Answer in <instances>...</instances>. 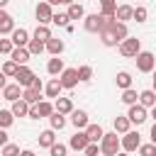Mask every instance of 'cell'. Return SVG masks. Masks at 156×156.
<instances>
[{
	"mask_svg": "<svg viewBox=\"0 0 156 156\" xmlns=\"http://www.w3.org/2000/svg\"><path fill=\"white\" fill-rule=\"evenodd\" d=\"M112 22H115V17H107V15H100V12H93V15H85V17H83V27H85V32H90V34H100V32L107 29Z\"/></svg>",
	"mask_w": 156,
	"mask_h": 156,
	"instance_id": "cell-1",
	"label": "cell"
},
{
	"mask_svg": "<svg viewBox=\"0 0 156 156\" xmlns=\"http://www.w3.org/2000/svg\"><path fill=\"white\" fill-rule=\"evenodd\" d=\"M119 151H122V136H117V132H105V136L100 139V154L117 156Z\"/></svg>",
	"mask_w": 156,
	"mask_h": 156,
	"instance_id": "cell-2",
	"label": "cell"
},
{
	"mask_svg": "<svg viewBox=\"0 0 156 156\" xmlns=\"http://www.w3.org/2000/svg\"><path fill=\"white\" fill-rule=\"evenodd\" d=\"M134 61H136V71L139 73H154V68H156V56L151 51H139L134 56Z\"/></svg>",
	"mask_w": 156,
	"mask_h": 156,
	"instance_id": "cell-3",
	"label": "cell"
},
{
	"mask_svg": "<svg viewBox=\"0 0 156 156\" xmlns=\"http://www.w3.org/2000/svg\"><path fill=\"white\" fill-rule=\"evenodd\" d=\"M139 51H141V41L136 37H127L124 41H119V54L124 58H134Z\"/></svg>",
	"mask_w": 156,
	"mask_h": 156,
	"instance_id": "cell-4",
	"label": "cell"
},
{
	"mask_svg": "<svg viewBox=\"0 0 156 156\" xmlns=\"http://www.w3.org/2000/svg\"><path fill=\"white\" fill-rule=\"evenodd\" d=\"M34 15H37V22H39V24H51V17H54V5H51V2H46V0H39V2H37Z\"/></svg>",
	"mask_w": 156,
	"mask_h": 156,
	"instance_id": "cell-5",
	"label": "cell"
},
{
	"mask_svg": "<svg viewBox=\"0 0 156 156\" xmlns=\"http://www.w3.org/2000/svg\"><path fill=\"white\" fill-rule=\"evenodd\" d=\"M54 112V102H49V100H39L37 105H32L29 107V119H41V117H49Z\"/></svg>",
	"mask_w": 156,
	"mask_h": 156,
	"instance_id": "cell-6",
	"label": "cell"
},
{
	"mask_svg": "<svg viewBox=\"0 0 156 156\" xmlns=\"http://www.w3.org/2000/svg\"><path fill=\"white\" fill-rule=\"evenodd\" d=\"M127 117H129V122L132 124H144L146 119H149V110L141 105V102H136V105H129V112H127Z\"/></svg>",
	"mask_w": 156,
	"mask_h": 156,
	"instance_id": "cell-7",
	"label": "cell"
},
{
	"mask_svg": "<svg viewBox=\"0 0 156 156\" xmlns=\"http://www.w3.org/2000/svg\"><path fill=\"white\" fill-rule=\"evenodd\" d=\"M139 146H141V134H139V132L129 129L127 134H122V151L132 154V151H136Z\"/></svg>",
	"mask_w": 156,
	"mask_h": 156,
	"instance_id": "cell-8",
	"label": "cell"
},
{
	"mask_svg": "<svg viewBox=\"0 0 156 156\" xmlns=\"http://www.w3.org/2000/svg\"><path fill=\"white\" fill-rule=\"evenodd\" d=\"M58 80H61V85H63V90H73L80 80H78V68H63V73L58 76Z\"/></svg>",
	"mask_w": 156,
	"mask_h": 156,
	"instance_id": "cell-9",
	"label": "cell"
},
{
	"mask_svg": "<svg viewBox=\"0 0 156 156\" xmlns=\"http://www.w3.org/2000/svg\"><path fill=\"white\" fill-rule=\"evenodd\" d=\"M90 144V139H88V134H85V129H78L73 136H71V141H68V149H73V151H85V146Z\"/></svg>",
	"mask_w": 156,
	"mask_h": 156,
	"instance_id": "cell-10",
	"label": "cell"
},
{
	"mask_svg": "<svg viewBox=\"0 0 156 156\" xmlns=\"http://www.w3.org/2000/svg\"><path fill=\"white\" fill-rule=\"evenodd\" d=\"M32 80H34V71H32L29 66H20V71H17V76H15V83H20L22 88H29Z\"/></svg>",
	"mask_w": 156,
	"mask_h": 156,
	"instance_id": "cell-11",
	"label": "cell"
},
{
	"mask_svg": "<svg viewBox=\"0 0 156 156\" xmlns=\"http://www.w3.org/2000/svg\"><path fill=\"white\" fill-rule=\"evenodd\" d=\"M12 32H15V20L5 7H0V34H12Z\"/></svg>",
	"mask_w": 156,
	"mask_h": 156,
	"instance_id": "cell-12",
	"label": "cell"
},
{
	"mask_svg": "<svg viewBox=\"0 0 156 156\" xmlns=\"http://www.w3.org/2000/svg\"><path fill=\"white\" fill-rule=\"evenodd\" d=\"M10 58H12L15 63H20V66H27V61L32 58V51H29L27 46H15L12 54H10Z\"/></svg>",
	"mask_w": 156,
	"mask_h": 156,
	"instance_id": "cell-13",
	"label": "cell"
},
{
	"mask_svg": "<svg viewBox=\"0 0 156 156\" xmlns=\"http://www.w3.org/2000/svg\"><path fill=\"white\" fill-rule=\"evenodd\" d=\"M22 90H24V88H22L20 83H7V85L2 88V98L10 100V102H15V100L22 98Z\"/></svg>",
	"mask_w": 156,
	"mask_h": 156,
	"instance_id": "cell-14",
	"label": "cell"
},
{
	"mask_svg": "<svg viewBox=\"0 0 156 156\" xmlns=\"http://www.w3.org/2000/svg\"><path fill=\"white\" fill-rule=\"evenodd\" d=\"M61 90H63V85H61L58 76H56V78H51V80H49V83L44 85V93H46V98H51V100L61 98Z\"/></svg>",
	"mask_w": 156,
	"mask_h": 156,
	"instance_id": "cell-15",
	"label": "cell"
},
{
	"mask_svg": "<svg viewBox=\"0 0 156 156\" xmlns=\"http://www.w3.org/2000/svg\"><path fill=\"white\" fill-rule=\"evenodd\" d=\"M10 39H12V44H15V46H27L32 37H29V32H27L24 27H20V29L15 27V32L10 34Z\"/></svg>",
	"mask_w": 156,
	"mask_h": 156,
	"instance_id": "cell-16",
	"label": "cell"
},
{
	"mask_svg": "<svg viewBox=\"0 0 156 156\" xmlns=\"http://www.w3.org/2000/svg\"><path fill=\"white\" fill-rule=\"evenodd\" d=\"M71 124L76 127V129H85L90 122H88V112L85 110H73L71 112Z\"/></svg>",
	"mask_w": 156,
	"mask_h": 156,
	"instance_id": "cell-17",
	"label": "cell"
},
{
	"mask_svg": "<svg viewBox=\"0 0 156 156\" xmlns=\"http://www.w3.org/2000/svg\"><path fill=\"white\" fill-rule=\"evenodd\" d=\"M112 127H115V132H117V134H127V132L132 129V122H129V117H127V115H117V117L112 119Z\"/></svg>",
	"mask_w": 156,
	"mask_h": 156,
	"instance_id": "cell-18",
	"label": "cell"
},
{
	"mask_svg": "<svg viewBox=\"0 0 156 156\" xmlns=\"http://www.w3.org/2000/svg\"><path fill=\"white\" fill-rule=\"evenodd\" d=\"M98 37H100V44H102V46H119L117 37H115V32H112V24H110L107 29H102Z\"/></svg>",
	"mask_w": 156,
	"mask_h": 156,
	"instance_id": "cell-19",
	"label": "cell"
},
{
	"mask_svg": "<svg viewBox=\"0 0 156 156\" xmlns=\"http://www.w3.org/2000/svg\"><path fill=\"white\" fill-rule=\"evenodd\" d=\"M54 110H56V112H61V115H71L76 107H73L71 98H56V100H54Z\"/></svg>",
	"mask_w": 156,
	"mask_h": 156,
	"instance_id": "cell-20",
	"label": "cell"
},
{
	"mask_svg": "<svg viewBox=\"0 0 156 156\" xmlns=\"http://www.w3.org/2000/svg\"><path fill=\"white\" fill-rule=\"evenodd\" d=\"M29 107H32V105H29L24 98H20V100H15V102H12V107H10V110H12V115H15V117H27V115H29Z\"/></svg>",
	"mask_w": 156,
	"mask_h": 156,
	"instance_id": "cell-21",
	"label": "cell"
},
{
	"mask_svg": "<svg viewBox=\"0 0 156 156\" xmlns=\"http://www.w3.org/2000/svg\"><path fill=\"white\" fill-rule=\"evenodd\" d=\"M132 17H134V7L132 5H117V12H115L117 22H129Z\"/></svg>",
	"mask_w": 156,
	"mask_h": 156,
	"instance_id": "cell-22",
	"label": "cell"
},
{
	"mask_svg": "<svg viewBox=\"0 0 156 156\" xmlns=\"http://www.w3.org/2000/svg\"><path fill=\"white\" fill-rule=\"evenodd\" d=\"M63 49H66L63 39H56V37H51V39L46 41V51H49L51 56H61V54H63Z\"/></svg>",
	"mask_w": 156,
	"mask_h": 156,
	"instance_id": "cell-23",
	"label": "cell"
},
{
	"mask_svg": "<svg viewBox=\"0 0 156 156\" xmlns=\"http://www.w3.org/2000/svg\"><path fill=\"white\" fill-rule=\"evenodd\" d=\"M63 58H58V56H54V58H49V63H46V73L49 76H61L63 73Z\"/></svg>",
	"mask_w": 156,
	"mask_h": 156,
	"instance_id": "cell-24",
	"label": "cell"
},
{
	"mask_svg": "<svg viewBox=\"0 0 156 156\" xmlns=\"http://www.w3.org/2000/svg\"><path fill=\"white\" fill-rule=\"evenodd\" d=\"M139 102H141L146 110H151V107L156 105V90H154V88H149V90H141V93H139Z\"/></svg>",
	"mask_w": 156,
	"mask_h": 156,
	"instance_id": "cell-25",
	"label": "cell"
},
{
	"mask_svg": "<svg viewBox=\"0 0 156 156\" xmlns=\"http://www.w3.org/2000/svg\"><path fill=\"white\" fill-rule=\"evenodd\" d=\"M54 34H51V29H49V24H37V29H34V34H32V39H39V41H49Z\"/></svg>",
	"mask_w": 156,
	"mask_h": 156,
	"instance_id": "cell-26",
	"label": "cell"
},
{
	"mask_svg": "<svg viewBox=\"0 0 156 156\" xmlns=\"http://www.w3.org/2000/svg\"><path fill=\"white\" fill-rule=\"evenodd\" d=\"M115 83H117V88H122V90L132 88V73H129V71H117Z\"/></svg>",
	"mask_w": 156,
	"mask_h": 156,
	"instance_id": "cell-27",
	"label": "cell"
},
{
	"mask_svg": "<svg viewBox=\"0 0 156 156\" xmlns=\"http://www.w3.org/2000/svg\"><path fill=\"white\" fill-rule=\"evenodd\" d=\"M51 144H56V129H44V132L39 134V146L49 149Z\"/></svg>",
	"mask_w": 156,
	"mask_h": 156,
	"instance_id": "cell-28",
	"label": "cell"
},
{
	"mask_svg": "<svg viewBox=\"0 0 156 156\" xmlns=\"http://www.w3.org/2000/svg\"><path fill=\"white\" fill-rule=\"evenodd\" d=\"M49 124H51V129H56V132L63 129V127H66V115H61V112L54 110V112L49 115Z\"/></svg>",
	"mask_w": 156,
	"mask_h": 156,
	"instance_id": "cell-29",
	"label": "cell"
},
{
	"mask_svg": "<svg viewBox=\"0 0 156 156\" xmlns=\"http://www.w3.org/2000/svg\"><path fill=\"white\" fill-rule=\"evenodd\" d=\"M85 134H88L90 141H98V144H100V139L105 136V132H102L100 124H88V127H85Z\"/></svg>",
	"mask_w": 156,
	"mask_h": 156,
	"instance_id": "cell-30",
	"label": "cell"
},
{
	"mask_svg": "<svg viewBox=\"0 0 156 156\" xmlns=\"http://www.w3.org/2000/svg\"><path fill=\"white\" fill-rule=\"evenodd\" d=\"M112 32H115V37H117V41H124L127 37H129V32H127V22H112Z\"/></svg>",
	"mask_w": 156,
	"mask_h": 156,
	"instance_id": "cell-31",
	"label": "cell"
},
{
	"mask_svg": "<svg viewBox=\"0 0 156 156\" xmlns=\"http://www.w3.org/2000/svg\"><path fill=\"white\" fill-rule=\"evenodd\" d=\"M22 98H24L29 105H37V102L41 100V90H37V88H24V90H22Z\"/></svg>",
	"mask_w": 156,
	"mask_h": 156,
	"instance_id": "cell-32",
	"label": "cell"
},
{
	"mask_svg": "<svg viewBox=\"0 0 156 156\" xmlns=\"http://www.w3.org/2000/svg\"><path fill=\"white\" fill-rule=\"evenodd\" d=\"M115 12H117V0H100V15L115 17Z\"/></svg>",
	"mask_w": 156,
	"mask_h": 156,
	"instance_id": "cell-33",
	"label": "cell"
},
{
	"mask_svg": "<svg viewBox=\"0 0 156 156\" xmlns=\"http://www.w3.org/2000/svg\"><path fill=\"white\" fill-rule=\"evenodd\" d=\"M66 12H68V17H71V20H83V17H85V10H83V5H80V2H71Z\"/></svg>",
	"mask_w": 156,
	"mask_h": 156,
	"instance_id": "cell-34",
	"label": "cell"
},
{
	"mask_svg": "<svg viewBox=\"0 0 156 156\" xmlns=\"http://www.w3.org/2000/svg\"><path fill=\"white\" fill-rule=\"evenodd\" d=\"M124 105H136L139 102V93L134 90V88H127V90H122V98H119Z\"/></svg>",
	"mask_w": 156,
	"mask_h": 156,
	"instance_id": "cell-35",
	"label": "cell"
},
{
	"mask_svg": "<svg viewBox=\"0 0 156 156\" xmlns=\"http://www.w3.org/2000/svg\"><path fill=\"white\" fill-rule=\"evenodd\" d=\"M0 71H2L7 78H15V76H17V71H20V63H15L12 58H7V61L2 63V68H0Z\"/></svg>",
	"mask_w": 156,
	"mask_h": 156,
	"instance_id": "cell-36",
	"label": "cell"
},
{
	"mask_svg": "<svg viewBox=\"0 0 156 156\" xmlns=\"http://www.w3.org/2000/svg\"><path fill=\"white\" fill-rule=\"evenodd\" d=\"M27 49L32 51V56H39V54H44V51H46V44H44V41H39V39H29Z\"/></svg>",
	"mask_w": 156,
	"mask_h": 156,
	"instance_id": "cell-37",
	"label": "cell"
},
{
	"mask_svg": "<svg viewBox=\"0 0 156 156\" xmlns=\"http://www.w3.org/2000/svg\"><path fill=\"white\" fill-rule=\"evenodd\" d=\"M12 122H15V115H12V110H0V129H7V127H12Z\"/></svg>",
	"mask_w": 156,
	"mask_h": 156,
	"instance_id": "cell-38",
	"label": "cell"
},
{
	"mask_svg": "<svg viewBox=\"0 0 156 156\" xmlns=\"http://www.w3.org/2000/svg\"><path fill=\"white\" fill-rule=\"evenodd\" d=\"M51 22L58 24V27H68V24H71V17H68V12H54Z\"/></svg>",
	"mask_w": 156,
	"mask_h": 156,
	"instance_id": "cell-39",
	"label": "cell"
},
{
	"mask_svg": "<svg viewBox=\"0 0 156 156\" xmlns=\"http://www.w3.org/2000/svg\"><path fill=\"white\" fill-rule=\"evenodd\" d=\"M93 78V68L90 66H78V80L80 83H88Z\"/></svg>",
	"mask_w": 156,
	"mask_h": 156,
	"instance_id": "cell-40",
	"label": "cell"
},
{
	"mask_svg": "<svg viewBox=\"0 0 156 156\" xmlns=\"http://www.w3.org/2000/svg\"><path fill=\"white\" fill-rule=\"evenodd\" d=\"M49 154H51V156H66V154H68V146L56 141V144H51V146H49Z\"/></svg>",
	"mask_w": 156,
	"mask_h": 156,
	"instance_id": "cell-41",
	"label": "cell"
},
{
	"mask_svg": "<svg viewBox=\"0 0 156 156\" xmlns=\"http://www.w3.org/2000/svg\"><path fill=\"white\" fill-rule=\"evenodd\" d=\"M132 20H136V22H146V20H149V10H146L144 5L134 7V17H132Z\"/></svg>",
	"mask_w": 156,
	"mask_h": 156,
	"instance_id": "cell-42",
	"label": "cell"
},
{
	"mask_svg": "<svg viewBox=\"0 0 156 156\" xmlns=\"http://www.w3.org/2000/svg\"><path fill=\"white\" fill-rule=\"evenodd\" d=\"M12 49H15V44H12V39H2V37H0V54H5V56H10V54H12Z\"/></svg>",
	"mask_w": 156,
	"mask_h": 156,
	"instance_id": "cell-43",
	"label": "cell"
},
{
	"mask_svg": "<svg viewBox=\"0 0 156 156\" xmlns=\"http://www.w3.org/2000/svg\"><path fill=\"white\" fill-rule=\"evenodd\" d=\"M136 151L139 156H156V144H141Z\"/></svg>",
	"mask_w": 156,
	"mask_h": 156,
	"instance_id": "cell-44",
	"label": "cell"
},
{
	"mask_svg": "<svg viewBox=\"0 0 156 156\" xmlns=\"http://www.w3.org/2000/svg\"><path fill=\"white\" fill-rule=\"evenodd\" d=\"M2 156H20V146H17V144H10V141H7V144L2 146Z\"/></svg>",
	"mask_w": 156,
	"mask_h": 156,
	"instance_id": "cell-45",
	"label": "cell"
},
{
	"mask_svg": "<svg viewBox=\"0 0 156 156\" xmlns=\"http://www.w3.org/2000/svg\"><path fill=\"white\" fill-rule=\"evenodd\" d=\"M83 154H85V156H98V154H100V144H98V141H90Z\"/></svg>",
	"mask_w": 156,
	"mask_h": 156,
	"instance_id": "cell-46",
	"label": "cell"
},
{
	"mask_svg": "<svg viewBox=\"0 0 156 156\" xmlns=\"http://www.w3.org/2000/svg\"><path fill=\"white\" fill-rule=\"evenodd\" d=\"M29 88H37V90H44V83H41V78L39 76H34V80H32V85Z\"/></svg>",
	"mask_w": 156,
	"mask_h": 156,
	"instance_id": "cell-47",
	"label": "cell"
},
{
	"mask_svg": "<svg viewBox=\"0 0 156 156\" xmlns=\"http://www.w3.org/2000/svg\"><path fill=\"white\" fill-rule=\"evenodd\" d=\"M5 144H7V132H5V129H0V149H2Z\"/></svg>",
	"mask_w": 156,
	"mask_h": 156,
	"instance_id": "cell-48",
	"label": "cell"
},
{
	"mask_svg": "<svg viewBox=\"0 0 156 156\" xmlns=\"http://www.w3.org/2000/svg\"><path fill=\"white\" fill-rule=\"evenodd\" d=\"M5 85H7V76H5V73H2V71H0V90H2V88H5Z\"/></svg>",
	"mask_w": 156,
	"mask_h": 156,
	"instance_id": "cell-49",
	"label": "cell"
},
{
	"mask_svg": "<svg viewBox=\"0 0 156 156\" xmlns=\"http://www.w3.org/2000/svg\"><path fill=\"white\" fill-rule=\"evenodd\" d=\"M149 136H151V144H156V122H154V127H151V132H149Z\"/></svg>",
	"mask_w": 156,
	"mask_h": 156,
	"instance_id": "cell-50",
	"label": "cell"
},
{
	"mask_svg": "<svg viewBox=\"0 0 156 156\" xmlns=\"http://www.w3.org/2000/svg\"><path fill=\"white\" fill-rule=\"evenodd\" d=\"M20 156H37V154H34V151H29V149H22V151H20Z\"/></svg>",
	"mask_w": 156,
	"mask_h": 156,
	"instance_id": "cell-51",
	"label": "cell"
},
{
	"mask_svg": "<svg viewBox=\"0 0 156 156\" xmlns=\"http://www.w3.org/2000/svg\"><path fill=\"white\" fill-rule=\"evenodd\" d=\"M71 2H76V0H61V5H66V7H68Z\"/></svg>",
	"mask_w": 156,
	"mask_h": 156,
	"instance_id": "cell-52",
	"label": "cell"
},
{
	"mask_svg": "<svg viewBox=\"0 0 156 156\" xmlns=\"http://www.w3.org/2000/svg\"><path fill=\"white\" fill-rule=\"evenodd\" d=\"M46 2H51V5H61V0H46Z\"/></svg>",
	"mask_w": 156,
	"mask_h": 156,
	"instance_id": "cell-53",
	"label": "cell"
},
{
	"mask_svg": "<svg viewBox=\"0 0 156 156\" xmlns=\"http://www.w3.org/2000/svg\"><path fill=\"white\" fill-rule=\"evenodd\" d=\"M7 2H10V0H0V7H5V5H7Z\"/></svg>",
	"mask_w": 156,
	"mask_h": 156,
	"instance_id": "cell-54",
	"label": "cell"
},
{
	"mask_svg": "<svg viewBox=\"0 0 156 156\" xmlns=\"http://www.w3.org/2000/svg\"><path fill=\"white\" fill-rule=\"evenodd\" d=\"M154 90H156V68H154Z\"/></svg>",
	"mask_w": 156,
	"mask_h": 156,
	"instance_id": "cell-55",
	"label": "cell"
},
{
	"mask_svg": "<svg viewBox=\"0 0 156 156\" xmlns=\"http://www.w3.org/2000/svg\"><path fill=\"white\" fill-rule=\"evenodd\" d=\"M117 156H129V154H127V151H119V154H117Z\"/></svg>",
	"mask_w": 156,
	"mask_h": 156,
	"instance_id": "cell-56",
	"label": "cell"
},
{
	"mask_svg": "<svg viewBox=\"0 0 156 156\" xmlns=\"http://www.w3.org/2000/svg\"><path fill=\"white\" fill-rule=\"evenodd\" d=\"M66 156H68V154H66Z\"/></svg>",
	"mask_w": 156,
	"mask_h": 156,
	"instance_id": "cell-57",
	"label": "cell"
},
{
	"mask_svg": "<svg viewBox=\"0 0 156 156\" xmlns=\"http://www.w3.org/2000/svg\"><path fill=\"white\" fill-rule=\"evenodd\" d=\"M0 37H2V34H0Z\"/></svg>",
	"mask_w": 156,
	"mask_h": 156,
	"instance_id": "cell-58",
	"label": "cell"
},
{
	"mask_svg": "<svg viewBox=\"0 0 156 156\" xmlns=\"http://www.w3.org/2000/svg\"><path fill=\"white\" fill-rule=\"evenodd\" d=\"M154 107H156V105H154Z\"/></svg>",
	"mask_w": 156,
	"mask_h": 156,
	"instance_id": "cell-59",
	"label": "cell"
}]
</instances>
